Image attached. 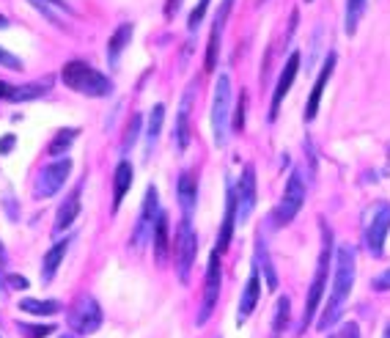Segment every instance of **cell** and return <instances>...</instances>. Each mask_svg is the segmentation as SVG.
Wrapping results in <instances>:
<instances>
[{"mask_svg":"<svg viewBox=\"0 0 390 338\" xmlns=\"http://www.w3.org/2000/svg\"><path fill=\"white\" fill-rule=\"evenodd\" d=\"M355 272H357V253L352 245H341L336 250V272H333V292H330V297H327V305H324V311H321L319 322H316V327L319 330H330L338 319H341V314H344V305L349 300V294H352V286H355Z\"/></svg>","mask_w":390,"mask_h":338,"instance_id":"cell-1","label":"cell"},{"mask_svg":"<svg viewBox=\"0 0 390 338\" xmlns=\"http://www.w3.org/2000/svg\"><path fill=\"white\" fill-rule=\"evenodd\" d=\"M330 264H333V232L321 223L319 264H316V275H314V284H311L308 300H305V314H302L300 330H308L314 324V319H316V311L321 308V297H324V289H327V278H330Z\"/></svg>","mask_w":390,"mask_h":338,"instance_id":"cell-2","label":"cell"},{"mask_svg":"<svg viewBox=\"0 0 390 338\" xmlns=\"http://www.w3.org/2000/svg\"><path fill=\"white\" fill-rule=\"evenodd\" d=\"M61 80H64L66 89L77 91V94H86V96H107L113 91V83L107 80L105 74L99 69H94V66H89L80 58H71V61L64 64Z\"/></svg>","mask_w":390,"mask_h":338,"instance_id":"cell-3","label":"cell"},{"mask_svg":"<svg viewBox=\"0 0 390 338\" xmlns=\"http://www.w3.org/2000/svg\"><path fill=\"white\" fill-rule=\"evenodd\" d=\"M231 132V80L229 74H217L212 96V138L214 146L223 149Z\"/></svg>","mask_w":390,"mask_h":338,"instance_id":"cell-4","label":"cell"},{"mask_svg":"<svg viewBox=\"0 0 390 338\" xmlns=\"http://www.w3.org/2000/svg\"><path fill=\"white\" fill-rule=\"evenodd\" d=\"M390 232V204L388 201H376L369 212V220H366V232H363V239H366V248L374 259H379L385 253V239H388Z\"/></svg>","mask_w":390,"mask_h":338,"instance_id":"cell-5","label":"cell"},{"mask_svg":"<svg viewBox=\"0 0 390 338\" xmlns=\"http://www.w3.org/2000/svg\"><path fill=\"white\" fill-rule=\"evenodd\" d=\"M302 204H305V179H302L300 171H291V177L286 182V190H284V198L278 204V209L272 214L275 226H289L297 214H300Z\"/></svg>","mask_w":390,"mask_h":338,"instance_id":"cell-6","label":"cell"},{"mask_svg":"<svg viewBox=\"0 0 390 338\" xmlns=\"http://www.w3.org/2000/svg\"><path fill=\"white\" fill-rule=\"evenodd\" d=\"M157 217H160V193H157L154 184H149L146 198H143L141 214H138V223H135V232H132V248H143L146 242H151Z\"/></svg>","mask_w":390,"mask_h":338,"instance_id":"cell-7","label":"cell"},{"mask_svg":"<svg viewBox=\"0 0 390 338\" xmlns=\"http://www.w3.org/2000/svg\"><path fill=\"white\" fill-rule=\"evenodd\" d=\"M220 281H223V269H220V253L212 250L209 253V264H206V278H204V300H201V311L195 317V324H206L209 317L217 308V297H220Z\"/></svg>","mask_w":390,"mask_h":338,"instance_id":"cell-8","label":"cell"},{"mask_svg":"<svg viewBox=\"0 0 390 338\" xmlns=\"http://www.w3.org/2000/svg\"><path fill=\"white\" fill-rule=\"evenodd\" d=\"M66 322H69V327L77 336H91V333H96L102 327V308L94 297H80L71 305Z\"/></svg>","mask_w":390,"mask_h":338,"instance_id":"cell-9","label":"cell"},{"mask_svg":"<svg viewBox=\"0 0 390 338\" xmlns=\"http://www.w3.org/2000/svg\"><path fill=\"white\" fill-rule=\"evenodd\" d=\"M69 174H71L69 157H61V160L44 165L39 179H36V187H34L36 198H53L55 193H61L64 184H66V179H69Z\"/></svg>","mask_w":390,"mask_h":338,"instance_id":"cell-10","label":"cell"},{"mask_svg":"<svg viewBox=\"0 0 390 338\" xmlns=\"http://www.w3.org/2000/svg\"><path fill=\"white\" fill-rule=\"evenodd\" d=\"M176 253H179V278L181 284L190 281V269L195 264V253H198V239H195L193 223L187 217H181L176 234Z\"/></svg>","mask_w":390,"mask_h":338,"instance_id":"cell-11","label":"cell"},{"mask_svg":"<svg viewBox=\"0 0 390 338\" xmlns=\"http://www.w3.org/2000/svg\"><path fill=\"white\" fill-rule=\"evenodd\" d=\"M234 198H236V223L245 226L256 209V168L253 165H245L242 177L234 187Z\"/></svg>","mask_w":390,"mask_h":338,"instance_id":"cell-12","label":"cell"},{"mask_svg":"<svg viewBox=\"0 0 390 338\" xmlns=\"http://www.w3.org/2000/svg\"><path fill=\"white\" fill-rule=\"evenodd\" d=\"M297 69H300V53H291V55H289V61H286L284 71H281V77H278V86H275V94H272V107H269V121H275V119H278V113H281V105H284V96L289 94V89H291V83H294V77H297Z\"/></svg>","mask_w":390,"mask_h":338,"instance_id":"cell-13","label":"cell"},{"mask_svg":"<svg viewBox=\"0 0 390 338\" xmlns=\"http://www.w3.org/2000/svg\"><path fill=\"white\" fill-rule=\"evenodd\" d=\"M231 6L234 0H223L217 6V17H214L212 34H209V47H206V71H214L217 66V53H220V39H223V31H226V22H229Z\"/></svg>","mask_w":390,"mask_h":338,"instance_id":"cell-14","label":"cell"},{"mask_svg":"<svg viewBox=\"0 0 390 338\" xmlns=\"http://www.w3.org/2000/svg\"><path fill=\"white\" fill-rule=\"evenodd\" d=\"M261 300V275H259V267L250 269V278L245 284V292L239 297V308H236V324H245L250 319V314L256 311V305Z\"/></svg>","mask_w":390,"mask_h":338,"instance_id":"cell-15","label":"cell"},{"mask_svg":"<svg viewBox=\"0 0 390 338\" xmlns=\"http://www.w3.org/2000/svg\"><path fill=\"white\" fill-rule=\"evenodd\" d=\"M333 69H336V53L327 55V64L321 66L319 77H316V86H314L311 96H308V102H305V121H314V119H316L319 105H321V94H324L327 83H330V77H333Z\"/></svg>","mask_w":390,"mask_h":338,"instance_id":"cell-16","label":"cell"},{"mask_svg":"<svg viewBox=\"0 0 390 338\" xmlns=\"http://www.w3.org/2000/svg\"><path fill=\"white\" fill-rule=\"evenodd\" d=\"M80 193H83V182H80V184L71 190L69 196L64 198V204L58 207V214H55V223H53L55 237H58V234H64L71 223L77 220V214H80Z\"/></svg>","mask_w":390,"mask_h":338,"instance_id":"cell-17","label":"cell"},{"mask_svg":"<svg viewBox=\"0 0 390 338\" xmlns=\"http://www.w3.org/2000/svg\"><path fill=\"white\" fill-rule=\"evenodd\" d=\"M190 102H193V89L184 91L176 113V124H174V143L179 151H187V146H190Z\"/></svg>","mask_w":390,"mask_h":338,"instance_id":"cell-18","label":"cell"},{"mask_svg":"<svg viewBox=\"0 0 390 338\" xmlns=\"http://www.w3.org/2000/svg\"><path fill=\"white\" fill-rule=\"evenodd\" d=\"M176 196H179V207H181V214L190 220V214L195 209V201H198V182L190 171H184L176 182Z\"/></svg>","mask_w":390,"mask_h":338,"instance_id":"cell-19","label":"cell"},{"mask_svg":"<svg viewBox=\"0 0 390 338\" xmlns=\"http://www.w3.org/2000/svg\"><path fill=\"white\" fill-rule=\"evenodd\" d=\"M50 89H53V77H41V80H31V83H19V86H11L9 99H11V102H31V99L44 96Z\"/></svg>","mask_w":390,"mask_h":338,"instance_id":"cell-20","label":"cell"},{"mask_svg":"<svg viewBox=\"0 0 390 338\" xmlns=\"http://www.w3.org/2000/svg\"><path fill=\"white\" fill-rule=\"evenodd\" d=\"M234 226H236V198H234V187L229 184V196H226V217H223V229L217 237V253L229 250L231 237H234Z\"/></svg>","mask_w":390,"mask_h":338,"instance_id":"cell-21","label":"cell"},{"mask_svg":"<svg viewBox=\"0 0 390 338\" xmlns=\"http://www.w3.org/2000/svg\"><path fill=\"white\" fill-rule=\"evenodd\" d=\"M66 250H69V239H61V242H55L53 248L44 253V259H41V281H44V284H50L55 278L58 267L64 264Z\"/></svg>","mask_w":390,"mask_h":338,"instance_id":"cell-22","label":"cell"},{"mask_svg":"<svg viewBox=\"0 0 390 338\" xmlns=\"http://www.w3.org/2000/svg\"><path fill=\"white\" fill-rule=\"evenodd\" d=\"M129 187H132V165H129V160H121L116 165V174H113V209L121 207Z\"/></svg>","mask_w":390,"mask_h":338,"instance_id":"cell-23","label":"cell"},{"mask_svg":"<svg viewBox=\"0 0 390 338\" xmlns=\"http://www.w3.org/2000/svg\"><path fill=\"white\" fill-rule=\"evenodd\" d=\"M162 124H165V105L157 102V105L151 107V113H149V121H146V157H149V154L157 149Z\"/></svg>","mask_w":390,"mask_h":338,"instance_id":"cell-24","label":"cell"},{"mask_svg":"<svg viewBox=\"0 0 390 338\" xmlns=\"http://www.w3.org/2000/svg\"><path fill=\"white\" fill-rule=\"evenodd\" d=\"M31 6H36L41 11V17H47L53 25H64V14L71 17V9L66 0H28Z\"/></svg>","mask_w":390,"mask_h":338,"instance_id":"cell-25","label":"cell"},{"mask_svg":"<svg viewBox=\"0 0 390 338\" xmlns=\"http://www.w3.org/2000/svg\"><path fill=\"white\" fill-rule=\"evenodd\" d=\"M168 214L160 212L157 217V226H154V237H151V245H154V256H157V262H165L168 259V248H171V237H168Z\"/></svg>","mask_w":390,"mask_h":338,"instance_id":"cell-26","label":"cell"},{"mask_svg":"<svg viewBox=\"0 0 390 338\" xmlns=\"http://www.w3.org/2000/svg\"><path fill=\"white\" fill-rule=\"evenodd\" d=\"M132 22H124V25H119L116 28V34L107 39V58H110V64H116L119 61V55L124 50L126 44H129V39H132Z\"/></svg>","mask_w":390,"mask_h":338,"instance_id":"cell-27","label":"cell"},{"mask_svg":"<svg viewBox=\"0 0 390 338\" xmlns=\"http://www.w3.org/2000/svg\"><path fill=\"white\" fill-rule=\"evenodd\" d=\"M19 311L34 314V317H55L61 311V303L58 300H34V297H25V300H19Z\"/></svg>","mask_w":390,"mask_h":338,"instance_id":"cell-28","label":"cell"},{"mask_svg":"<svg viewBox=\"0 0 390 338\" xmlns=\"http://www.w3.org/2000/svg\"><path fill=\"white\" fill-rule=\"evenodd\" d=\"M289 317H291V300L289 297H281L278 305H275V319H272V338H281L289 330Z\"/></svg>","mask_w":390,"mask_h":338,"instance_id":"cell-29","label":"cell"},{"mask_svg":"<svg viewBox=\"0 0 390 338\" xmlns=\"http://www.w3.org/2000/svg\"><path fill=\"white\" fill-rule=\"evenodd\" d=\"M366 3L369 0H346V11H344V31H346V36H355L360 17L366 11Z\"/></svg>","mask_w":390,"mask_h":338,"instance_id":"cell-30","label":"cell"},{"mask_svg":"<svg viewBox=\"0 0 390 338\" xmlns=\"http://www.w3.org/2000/svg\"><path fill=\"white\" fill-rule=\"evenodd\" d=\"M74 138H77V129H58L55 138L50 141V146H47V154H50V157H64L71 149Z\"/></svg>","mask_w":390,"mask_h":338,"instance_id":"cell-31","label":"cell"},{"mask_svg":"<svg viewBox=\"0 0 390 338\" xmlns=\"http://www.w3.org/2000/svg\"><path fill=\"white\" fill-rule=\"evenodd\" d=\"M256 256H259V264H256V267L264 269L266 289H278V275H275V269L269 264V256H266V245H264V239H261V234H259V242H256Z\"/></svg>","mask_w":390,"mask_h":338,"instance_id":"cell-32","label":"cell"},{"mask_svg":"<svg viewBox=\"0 0 390 338\" xmlns=\"http://www.w3.org/2000/svg\"><path fill=\"white\" fill-rule=\"evenodd\" d=\"M141 124H143V119L135 113L132 119H129V124H126V129H124V138H121V149H132L135 146V141H138V132H141Z\"/></svg>","mask_w":390,"mask_h":338,"instance_id":"cell-33","label":"cell"},{"mask_svg":"<svg viewBox=\"0 0 390 338\" xmlns=\"http://www.w3.org/2000/svg\"><path fill=\"white\" fill-rule=\"evenodd\" d=\"M55 330V324H19V333L25 338H47V336H53Z\"/></svg>","mask_w":390,"mask_h":338,"instance_id":"cell-34","label":"cell"},{"mask_svg":"<svg viewBox=\"0 0 390 338\" xmlns=\"http://www.w3.org/2000/svg\"><path fill=\"white\" fill-rule=\"evenodd\" d=\"M209 3H212V0H198V3H195V9L190 11V19H187V28H190V31H195V28L204 22V17H206V9H209Z\"/></svg>","mask_w":390,"mask_h":338,"instance_id":"cell-35","label":"cell"},{"mask_svg":"<svg viewBox=\"0 0 390 338\" xmlns=\"http://www.w3.org/2000/svg\"><path fill=\"white\" fill-rule=\"evenodd\" d=\"M0 66H3V69L19 71V69H22V61H19L17 55H11L9 50H3V47H0Z\"/></svg>","mask_w":390,"mask_h":338,"instance_id":"cell-36","label":"cell"},{"mask_svg":"<svg viewBox=\"0 0 390 338\" xmlns=\"http://www.w3.org/2000/svg\"><path fill=\"white\" fill-rule=\"evenodd\" d=\"M245 126V94H239V107H236V116H234V132H242Z\"/></svg>","mask_w":390,"mask_h":338,"instance_id":"cell-37","label":"cell"},{"mask_svg":"<svg viewBox=\"0 0 390 338\" xmlns=\"http://www.w3.org/2000/svg\"><path fill=\"white\" fill-rule=\"evenodd\" d=\"M333 338H360V327H357L355 322H346Z\"/></svg>","mask_w":390,"mask_h":338,"instance_id":"cell-38","label":"cell"},{"mask_svg":"<svg viewBox=\"0 0 390 338\" xmlns=\"http://www.w3.org/2000/svg\"><path fill=\"white\" fill-rule=\"evenodd\" d=\"M374 289H376V292H388L390 289V269H385L382 275L374 278Z\"/></svg>","mask_w":390,"mask_h":338,"instance_id":"cell-39","label":"cell"},{"mask_svg":"<svg viewBox=\"0 0 390 338\" xmlns=\"http://www.w3.org/2000/svg\"><path fill=\"white\" fill-rule=\"evenodd\" d=\"M6 284L22 292V289H28V278H22V275H6Z\"/></svg>","mask_w":390,"mask_h":338,"instance_id":"cell-40","label":"cell"},{"mask_svg":"<svg viewBox=\"0 0 390 338\" xmlns=\"http://www.w3.org/2000/svg\"><path fill=\"white\" fill-rule=\"evenodd\" d=\"M14 143H17V138H14V135H6V138H0V154H9Z\"/></svg>","mask_w":390,"mask_h":338,"instance_id":"cell-41","label":"cell"},{"mask_svg":"<svg viewBox=\"0 0 390 338\" xmlns=\"http://www.w3.org/2000/svg\"><path fill=\"white\" fill-rule=\"evenodd\" d=\"M179 6H181V0H165V17L168 19L174 17L179 11Z\"/></svg>","mask_w":390,"mask_h":338,"instance_id":"cell-42","label":"cell"},{"mask_svg":"<svg viewBox=\"0 0 390 338\" xmlns=\"http://www.w3.org/2000/svg\"><path fill=\"white\" fill-rule=\"evenodd\" d=\"M9 91H11V86L0 80V99H9Z\"/></svg>","mask_w":390,"mask_h":338,"instance_id":"cell-43","label":"cell"},{"mask_svg":"<svg viewBox=\"0 0 390 338\" xmlns=\"http://www.w3.org/2000/svg\"><path fill=\"white\" fill-rule=\"evenodd\" d=\"M6 259H9V256H6V248H3V242H0V275H3V267H6Z\"/></svg>","mask_w":390,"mask_h":338,"instance_id":"cell-44","label":"cell"},{"mask_svg":"<svg viewBox=\"0 0 390 338\" xmlns=\"http://www.w3.org/2000/svg\"><path fill=\"white\" fill-rule=\"evenodd\" d=\"M385 174H390V149H388V162H385Z\"/></svg>","mask_w":390,"mask_h":338,"instance_id":"cell-45","label":"cell"},{"mask_svg":"<svg viewBox=\"0 0 390 338\" xmlns=\"http://www.w3.org/2000/svg\"><path fill=\"white\" fill-rule=\"evenodd\" d=\"M6 25H9V22H6V17H0V28H6Z\"/></svg>","mask_w":390,"mask_h":338,"instance_id":"cell-46","label":"cell"},{"mask_svg":"<svg viewBox=\"0 0 390 338\" xmlns=\"http://www.w3.org/2000/svg\"><path fill=\"white\" fill-rule=\"evenodd\" d=\"M382 338H390V327H388V330H385V336H382Z\"/></svg>","mask_w":390,"mask_h":338,"instance_id":"cell-47","label":"cell"},{"mask_svg":"<svg viewBox=\"0 0 390 338\" xmlns=\"http://www.w3.org/2000/svg\"><path fill=\"white\" fill-rule=\"evenodd\" d=\"M61 338H71V336H61Z\"/></svg>","mask_w":390,"mask_h":338,"instance_id":"cell-48","label":"cell"},{"mask_svg":"<svg viewBox=\"0 0 390 338\" xmlns=\"http://www.w3.org/2000/svg\"><path fill=\"white\" fill-rule=\"evenodd\" d=\"M327 338H333V336H327Z\"/></svg>","mask_w":390,"mask_h":338,"instance_id":"cell-49","label":"cell"}]
</instances>
